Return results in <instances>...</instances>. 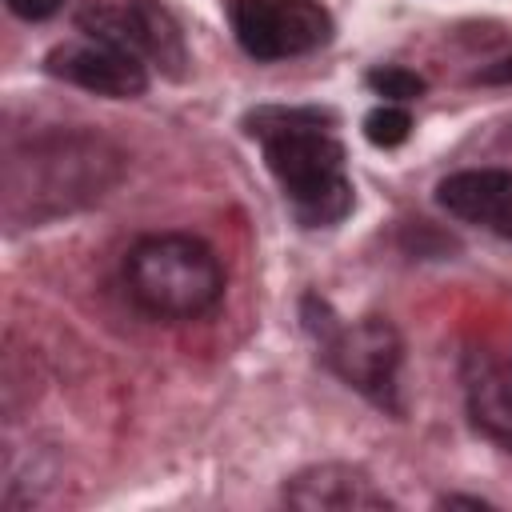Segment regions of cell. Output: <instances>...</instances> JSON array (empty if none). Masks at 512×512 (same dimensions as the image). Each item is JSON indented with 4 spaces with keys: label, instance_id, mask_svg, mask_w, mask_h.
I'll list each match as a JSON object with an SVG mask.
<instances>
[{
    "label": "cell",
    "instance_id": "6da1fadb",
    "mask_svg": "<svg viewBox=\"0 0 512 512\" xmlns=\"http://www.w3.org/2000/svg\"><path fill=\"white\" fill-rule=\"evenodd\" d=\"M132 300L156 320H196L224 296V268L216 252L184 232H160L132 244L124 260Z\"/></svg>",
    "mask_w": 512,
    "mask_h": 512
},
{
    "label": "cell",
    "instance_id": "7a4b0ae2",
    "mask_svg": "<svg viewBox=\"0 0 512 512\" xmlns=\"http://www.w3.org/2000/svg\"><path fill=\"white\" fill-rule=\"evenodd\" d=\"M264 156L284 184L300 224L324 228L352 212V184L344 176V148L320 124H292L264 136Z\"/></svg>",
    "mask_w": 512,
    "mask_h": 512
},
{
    "label": "cell",
    "instance_id": "3957f363",
    "mask_svg": "<svg viewBox=\"0 0 512 512\" xmlns=\"http://www.w3.org/2000/svg\"><path fill=\"white\" fill-rule=\"evenodd\" d=\"M236 40L256 60L304 56L332 36V16L320 0H228Z\"/></svg>",
    "mask_w": 512,
    "mask_h": 512
},
{
    "label": "cell",
    "instance_id": "277c9868",
    "mask_svg": "<svg viewBox=\"0 0 512 512\" xmlns=\"http://www.w3.org/2000/svg\"><path fill=\"white\" fill-rule=\"evenodd\" d=\"M400 356H404L400 332L380 316H364L348 328L328 332V364L340 372L344 384L372 396L376 404H392Z\"/></svg>",
    "mask_w": 512,
    "mask_h": 512
},
{
    "label": "cell",
    "instance_id": "5b68a950",
    "mask_svg": "<svg viewBox=\"0 0 512 512\" xmlns=\"http://www.w3.org/2000/svg\"><path fill=\"white\" fill-rule=\"evenodd\" d=\"M48 72L64 76L68 84H80L96 96H116V100H132L148 88V72L144 60L112 48L104 40H68L60 48L48 52Z\"/></svg>",
    "mask_w": 512,
    "mask_h": 512
},
{
    "label": "cell",
    "instance_id": "8992f818",
    "mask_svg": "<svg viewBox=\"0 0 512 512\" xmlns=\"http://www.w3.org/2000/svg\"><path fill=\"white\" fill-rule=\"evenodd\" d=\"M464 396L476 428L512 448V348H476L464 360Z\"/></svg>",
    "mask_w": 512,
    "mask_h": 512
},
{
    "label": "cell",
    "instance_id": "52a82bcc",
    "mask_svg": "<svg viewBox=\"0 0 512 512\" xmlns=\"http://www.w3.org/2000/svg\"><path fill=\"white\" fill-rule=\"evenodd\" d=\"M284 500L304 512H356V508H392V500L352 464H316L288 480Z\"/></svg>",
    "mask_w": 512,
    "mask_h": 512
},
{
    "label": "cell",
    "instance_id": "ba28073f",
    "mask_svg": "<svg viewBox=\"0 0 512 512\" xmlns=\"http://www.w3.org/2000/svg\"><path fill=\"white\" fill-rule=\"evenodd\" d=\"M512 192V172L508 168H464L440 180L436 200L440 208H448L456 220L468 224H492L500 204Z\"/></svg>",
    "mask_w": 512,
    "mask_h": 512
},
{
    "label": "cell",
    "instance_id": "9c48e42d",
    "mask_svg": "<svg viewBox=\"0 0 512 512\" xmlns=\"http://www.w3.org/2000/svg\"><path fill=\"white\" fill-rule=\"evenodd\" d=\"M128 20H132V32H136L140 56H152L164 72L180 76V68L188 64V52H184V36H180L176 20L156 0H132Z\"/></svg>",
    "mask_w": 512,
    "mask_h": 512
},
{
    "label": "cell",
    "instance_id": "30bf717a",
    "mask_svg": "<svg viewBox=\"0 0 512 512\" xmlns=\"http://www.w3.org/2000/svg\"><path fill=\"white\" fill-rule=\"evenodd\" d=\"M408 132H412V116L400 104H380L364 116V136L376 148H396V144L408 140Z\"/></svg>",
    "mask_w": 512,
    "mask_h": 512
},
{
    "label": "cell",
    "instance_id": "8fae6325",
    "mask_svg": "<svg viewBox=\"0 0 512 512\" xmlns=\"http://www.w3.org/2000/svg\"><path fill=\"white\" fill-rule=\"evenodd\" d=\"M368 84L388 100H416L424 92V80L408 68H376V72H368Z\"/></svg>",
    "mask_w": 512,
    "mask_h": 512
},
{
    "label": "cell",
    "instance_id": "7c38bea8",
    "mask_svg": "<svg viewBox=\"0 0 512 512\" xmlns=\"http://www.w3.org/2000/svg\"><path fill=\"white\" fill-rule=\"evenodd\" d=\"M64 0H8V8L20 16V20H48Z\"/></svg>",
    "mask_w": 512,
    "mask_h": 512
},
{
    "label": "cell",
    "instance_id": "4fadbf2b",
    "mask_svg": "<svg viewBox=\"0 0 512 512\" xmlns=\"http://www.w3.org/2000/svg\"><path fill=\"white\" fill-rule=\"evenodd\" d=\"M476 80H480V84H512V56L492 60L488 68H480V72H476Z\"/></svg>",
    "mask_w": 512,
    "mask_h": 512
},
{
    "label": "cell",
    "instance_id": "5bb4252c",
    "mask_svg": "<svg viewBox=\"0 0 512 512\" xmlns=\"http://www.w3.org/2000/svg\"><path fill=\"white\" fill-rule=\"evenodd\" d=\"M492 228H496L500 236H508V240H512V192H508V200L500 204V212H496V220H492Z\"/></svg>",
    "mask_w": 512,
    "mask_h": 512
}]
</instances>
